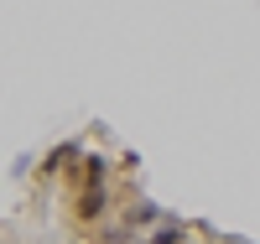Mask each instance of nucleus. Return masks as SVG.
Segmentation results:
<instances>
[{
  "mask_svg": "<svg viewBox=\"0 0 260 244\" xmlns=\"http://www.w3.org/2000/svg\"><path fill=\"white\" fill-rule=\"evenodd\" d=\"M130 224H136V229H151V224H167V218H161V208H156V203H136Z\"/></svg>",
  "mask_w": 260,
  "mask_h": 244,
  "instance_id": "obj_3",
  "label": "nucleus"
},
{
  "mask_svg": "<svg viewBox=\"0 0 260 244\" xmlns=\"http://www.w3.org/2000/svg\"><path fill=\"white\" fill-rule=\"evenodd\" d=\"M99 213H104V192H99V187H89V192L78 197V218L89 224V218H99Z\"/></svg>",
  "mask_w": 260,
  "mask_h": 244,
  "instance_id": "obj_2",
  "label": "nucleus"
},
{
  "mask_svg": "<svg viewBox=\"0 0 260 244\" xmlns=\"http://www.w3.org/2000/svg\"><path fill=\"white\" fill-rule=\"evenodd\" d=\"M78 156V146H57L52 156H47V171H68V161Z\"/></svg>",
  "mask_w": 260,
  "mask_h": 244,
  "instance_id": "obj_4",
  "label": "nucleus"
},
{
  "mask_svg": "<svg viewBox=\"0 0 260 244\" xmlns=\"http://www.w3.org/2000/svg\"><path fill=\"white\" fill-rule=\"evenodd\" d=\"M182 239H187V229H182V224H177V218H167V224H161V229H156V234H146V239H141V244H182Z\"/></svg>",
  "mask_w": 260,
  "mask_h": 244,
  "instance_id": "obj_1",
  "label": "nucleus"
}]
</instances>
